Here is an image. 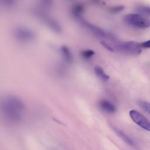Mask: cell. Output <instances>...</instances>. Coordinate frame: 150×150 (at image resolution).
I'll return each mask as SVG.
<instances>
[{"label":"cell","instance_id":"obj_1","mask_svg":"<svg viewBox=\"0 0 150 150\" xmlns=\"http://www.w3.org/2000/svg\"><path fill=\"white\" fill-rule=\"evenodd\" d=\"M25 107L23 101L14 96L5 97L1 101V111L8 120L19 121L23 117Z\"/></svg>","mask_w":150,"mask_h":150},{"label":"cell","instance_id":"obj_2","mask_svg":"<svg viewBox=\"0 0 150 150\" xmlns=\"http://www.w3.org/2000/svg\"><path fill=\"white\" fill-rule=\"evenodd\" d=\"M112 44L115 50H117L129 55H139L142 51L141 44L134 41L121 42Z\"/></svg>","mask_w":150,"mask_h":150},{"label":"cell","instance_id":"obj_3","mask_svg":"<svg viewBox=\"0 0 150 150\" xmlns=\"http://www.w3.org/2000/svg\"><path fill=\"white\" fill-rule=\"evenodd\" d=\"M124 21L127 25L134 28L145 29L150 27V20L139 14L127 15L124 16Z\"/></svg>","mask_w":150,"mask_h":150},{"label":"cell","instance_id":"obj_4","mask_svg":"<svg viewBox=\"0 0 150 150\" xmlns=\"http://www.w3.org/2000/svg\"><path fill=\"white\" fill-rule=\"evenodd\" d=\"M15 38L19 42H28L35 38L34 32L29 28L24 26H19L14 29Z\"/></svg>","mask_w":150,"mask_h":150},{"label":"cell","instance_id":"obj_5","mask_svg":"<svg viewBox=\"0 0 150 150\" xmlns=\"http://www.w3.org/2000/svg\"><path fill=\"white\" fill-rule=\"evenodd\" d=\"M132 120L143 129L150 131V121L141 112L137 110H132L129 112Z\"/></svg>","mask_w":150,"mask_h":150},{"label":"cell","instance_id":"obj_6","mask_svg":"<svg viewBox=\"0 0 150 150\" xmlns=\"http://www.w3.org/2000/svg\"><path fill=\"white\" fill-rule=\"evenodd\" d=\"M38 15L39 16L40 19L50 29L55 32L59 33L61 32L62 28L59 23L54 18L47 15L43 10L40 9L38 11Z\"/></svg>","mask_w":150,"mask_h":150},{"label":"cell","instance_id":"obj_7","mask_svg":"<svg viewBox=\"0 0 150 150\" xmlns=\"http://www.w3.org/2000/svg\"><path fill=\"white\" fill-rule=\"evenodd\" d=\"M81 21L86 27H87L91 32H92L94 34H95L97 36L101 37V38H106L108 39H113L114 37L113 34H112L111 33L95 25H93L83 19H81Z\"/></svg>","mask_w":150,"mask_h":150},{"label":"cell","instance_id":"obj_8","mask_svg":"<svg viewBox=\"0 0 150 150\" xmlns=\"http://www.w3.org/2000/svg\"><path fill=\"white\" fill-rule=\"evenodd\" d=\"M99 105L103 110L108 113L112 114L115 112L117 110L115 105L112 102L107 100H101L99 102Z\"/></svg>","mask_w":150,"mask_h":150},{"label":"cell","instance_id":"obj_9","mask_svg":"<svg viewBox=\"0 0 150 150\" xmlns=\"http://www.w3.org/2000/svg\"><path fill=\"white\" fill-rule=\"evenodd\" d=\"M94 73L96 74V76L103 81H107L110 79V76L105 72L104 69L100 66L96 65L94 67Z\"/></svg>","mask_w":150,"mask_h":150},{"label":"cell","instance_id":"obj_10","mask_svg":"<svg viewBox=\"0 0 150 150\" xmlns=\"http://www.w3.org/2000/svg\"><path fill=\"white\" fill-rule=\"evenodd\" d=\"M113 130L114 131V132L117 134V135H118V137H120L125 143H127V144L131 145V146H134V142L132 141V140L127 135H126L123 131H122L121 130H120V129L112 127Z\"/></svg>","mask_w":150,"mask_h":150},{"label":"cell","instance_id":"obj_11","mask_svg":"<svg viewBox=\"0 0 150 150\" xmlns=\"http://www.w3.org/2000/svg\"><path fill=\"white\" fill-rule=\"evenodd\" d=\"M60 50L63 57L67 62L70 63L73 61V55L69 47L66 46H62Z\"/></svg>","mask_w":150,"mask_h":150},{"label":"cell","instance_id":"obj_12","mask_svg":"<svg viewBox=\"0 0 150 150\" xmlns=\"http://www.w3.org/2000/svg\"><path fill=\"white\" fill-rule=\"evenodd\" d=\"M84 6L80 3L75 4L73 6V8H72L73 13L76 17L79 18H81V14L84 12Z\"/></svg>","mask_w":150,"mask_h":150},{"label":"cell","instance_id":"obj_13","mask_svg":"<svg viewBox=\"0 0 150 150\" xmlns=\"http://www.w3.org/2000/svg\"><path fill=\"white\" fill-rule=\"evenodd\" d=\"M94 51L90 49L84 50L81 52V56L85 59H90L92 57L94 56Z\"/></svg>","mask_w":150,"mask_h":150},{"label":"cell","instance_id":"obj_14","mask_svg":"<svg viewBox=\"0 0 150 150\" xmlns=\"http://www.w3.org/2000/svg\"><path fill=\"white\" fill-rule=\"evenodd\" d=\"M138 104L142 109L150 114V102L140 101L138 102Z\"/></svg>","mask_w":150,"mask_h":150},{"label":"cell","instance_id":"obj_15","mask_svg":"<svg viewBox=\"0 0 150 150\" xmlns=\"http://www.w3.org/2000/svg\"><path fill=\"white\" fill-rule=\"evenodd\" d=\"M138 11L144 15L150 16V7L146 6H139L137 8Z\"/></svg>","mask_w":150,"mask_h":150},{"label":"cell","instance_id":"obj_16","mask_svg":"<svg viewBox=\"0 0 150 150\" xmlns=\"http://www.w3.org/2000/svg\"><path fill=\"white\" fill-rule=\"evenodd\" d=\"M101 45L105 48L107 49L109 51H111V52H114L115 51V49L114 48V46H113V44L112 43H108L107 42H105V41H102L101 42Z\"/></svg>","mask_w":150,"mask_h":150},{"label":"cell","instance_id":"obj_17","mask_svg":"<svg viewBox=\"0 0 150 150\" xmlns=\"http://www.w3.org/2000/svg\"><path fill=\"white\" fill-rule=\"evenodd\" d=\"M124 9V7L122 5H118V6H114L110 8V11L111 13H118L121 11H122L123 9Z\"/></svg>","mask_w":150,"mask_h":150},{"label":"cell","instance_id":"obj_18","mask_svg":"<svg viewBox=\"0 0 150 150\" xmlns=\"http://www.w3.org/2000/svg\"><path fill=\"white\" fill-rule=\"evenodd\" d=\"M141 46L143 48H150V40L141 43Z\"/></svg>","mask_w":150,"mask_h":150}]
</instances>
